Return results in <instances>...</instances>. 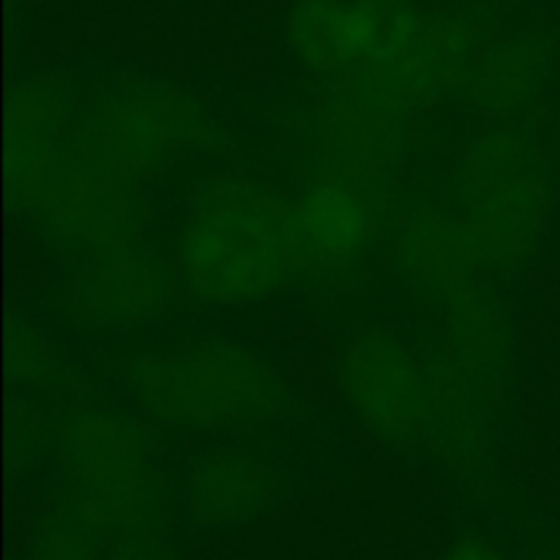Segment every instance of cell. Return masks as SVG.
I'll return each mask as SVG.
<instances>
[{"label":"cell","instance_id":"cell-9","mask_svg":"<svg viewBox=\"0 0 560 560\" xmlns=\"http://www.w3.org/2000/svg\"><path fill=\"white\" fill-rule=\"evenodd\" d=\"M80 96L69 82L31 74L16 82L5 109V184L16 213L74 156Z\"/></svg>","mask_w":560,"mask_h":560},{"label":"cell","instance_id":"cell-7","mask_svg":"<svg viewBox=\"0 0 560 560\" xmlns=\"http://www.w3.org/2000/svg\"><path fill=\"white\" fill-rule=\"evenodd\" d=\"M55 255L71 260L140 244L148 230L145 189L71 156L20 213Z\"/></svg>","mask_w":560,"mask_h":560},{"label":"cell","instance_id":"cell-3","mask_svg":"<svg viewBox=\"0 0 560 560\" xmlns=\"http://www.w3.org/2000/svg\"><path fill=\"white\" fill-rule=\"evenodd\" d=\"M58 509L104 541L164 534L170 490L151 430L109 408L71 410L55 432Z\"/></svg>","mask_w":560,"mask_h":560},{"label":"cell","instance_id":"cell-4","mask_svg":"<svg viewBox=\"0 0 560 560\" xmlns=\"http://www.w3.org/2000/svg\"><path fill=\"white\" fill-rule=\"evenodd\" d=\"M217 120L178 85L142 74L109 77L80 98L74 153L102 173L145 189L208 153Z\"/></svg>","mask_w":560,"mask_h":560},{"label":"cell","instance_id":"cell-13","mask_svg":"<svg viewBox=\"0 0 560 560\" xmlns=\"http://www.w3.org/2000/svg\"><path fill=\"white\" fill-rule=\"evenodd\" d=\"M394 268L416 293L441 301L485 273L474 241L448 208H416L402 219L394 235Z\"/></svg>","mask_w":560,"mask_h":560},{"label":"cell","instance_id":"cell-14","mask_svg":"<svg viewBox=\"0 0 560 560\" xmlns=\"http://www.w3.org/2000/svg\"><path fill=\"white\" fill-rule=\"evenodd\" d=\"M9 377L14 386L42 394H66L74 388V372L60 350L25 317L9 323Z\"/></svg>","mask_w":560,"mask_h":560},{"label":"cell","instance_id":"cell-5","mask_svg":"<svg viewBox=\"0 0 560 560\" xmlns=\"http://www.w3.org/2000/svg\"><path fill=\"white\" fill-rule=\"evenodd\" d=\"M448 211L474 241L485 273L520 268L539 246L552 211L547 156L534 137L485 131L452 170Z\"/></svg>","mask_w":560,"mask_h":560},{"label":"cell","instance_id":"cell-11","mask_svg":"<svg viewBox=\"0 0 560 560\" xmlns=\"http://www.w3.org/2000/svg\"><path fill=\"white\" fill-rule=\"evenodd\" d=\"M304 282L348 279L372 252L377 233L370 191L345 175H326L295 197Z\"/></svg>","mask_w":560,"mask_h":560},{"label":"cell","instance_id":"cell-1","mask_svg":"<svg viewBox=\"0 0 560 560\" xmlns=\"http://www.w3.org/2000/svg\"><path fill=\"white\" fill-rule=\"evenodd\" d=\"M175 268L208 306H252L304 282L295 200L252 178H217L191 197L175 233Z\"/></svg>","mask_w":560,"mask_h":560},{"label":"cell","instance_id":"cell-6","mask_svg":"<svg viewBox=\"0 0 560 560\" xmlns=\"http://www.w3.org/2000/svg\"><path fill=\"white\" fill-rule=\"evenodd\" d=\"M337 383L361 427L394 452H435L441 394L430 359L386 326L350 334L339 350Z\"/></svg>","mask_w":560,"mask_h":560},{"label":"cell","instance_id":"cell-17","mask_svg":"<svg viewBox=\"0 0 560 560\" xmlns=\"http://www.w3.org/2000/svg\"><path fill=\"white\" fill-rule=\"evenodd\" d=\"M438 560H512L503 550L485 539H459Z\"/></svg>","mask_w":560,"mask_h":560},{"label":"cell","instance_id":"cell-15","mask_svg":"<svg viewBox=\"0 0 560 560\" xmlns=\"http://www.w3.org/2000/svg\"><path fill=\"white\" fill-rule=\"evenodd\" d=\"M104 552L107 541L96 530L55 506L38 523L27 560H104Z\"/></svg>","mask_w":560,"mask_h":560},{"label":"cell","instance_id":"cell-10","mask_svg":"<svg viewBox=\"0 0 560 560\" xmlns=\"http://www.w3.org/2000/svg\"><path fill=\"white\" fill-rule=\"evenodd\" d=\"M512 323L492 290L468 284L443 299L441 348L430 355L435 375L490 413L512 370Z\"/></svg>","mask_w":560,"mask_h":560},{"label":"cell","instance_id":"cell-2","mask_svg":"<svg viewBox=\"0 0 560 560\" xmlns=\"http://www.w3.org/2000/svg\"><path fill=\"white\" fill-rule=\"evenodd\" d=\"M126 388L145 419L186 435L255 430L277 419L288 402L271 361L219 337L142 350L126 364Z\"/></svg>","mask_w":560,"mask_h":560},{"label":"cell","instance_id":"cell-8","mask_svg":"<svg viewBox=\"0 0 560 560\" xmlns=\"http://www.w3.org/2000/svg\"><path fill=\"white\" fill-rule=\"evenodd\" d=\"M180 288L175 260L140 241L80 260L60 284L58 306L77 331L115 337L167 317L178 304Z\"/></svg>","mask_w":560,"mask_h":560},{"label":"cell","instance_id":"cell-12","mask_svg":"<svg viewBox=\"0 0 560 560\" xmlns=\"http://www.w3.org/2000/svg\"><path fill=\"white\" fill-rule=\"evenodd\" d=\"M282 498V474L271 459L244 446L206 452L189 465L180 485L184 514L208 530L249 525Z\"/></svg>","mask_w":560,"mask_h":560},{"label":"cell","instance_id":"cell-16","mask_svg":"<svg viewBox=\"0 0 560 560\" xmlns=\"http://www.w3.org/2000/svg\"><path fill=\"white\" fill-rule=\"evenodd\" d=\"M104 560H178L164 534H140L109 541Z\"/></svg>","mask_w":560,"mask_h":560}]
</instances>
